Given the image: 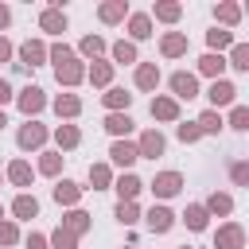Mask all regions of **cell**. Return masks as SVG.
I'll list each match as a JSON object with an SVG mask.
<instances>
[{
  "label": "cell",
  "mask_w": 249,
  "mask_h": 249,
  "mask_svg": "<svg viewBox=\"0 0 249 249\" xmlns=\"http://www.w3.org/2000/svg\"><path fill=\"white\" fill-rule=\"evenodd\" d=\"M54 113L66 117V121L78 117V113H82V97H78V93H58V97H54Z\"/></svg>",
  "instance_id": "cell-28"
},
{
  "label": "cell",
  "mask_w": 249,
  "mask_h": 249,
  "mask_svg": "<svg viewBox=\"0 0 249 249\" xmlns=\"http://www.w3.org/2000/svg\"><path fill=\"white\" fill-rule=\"evenodd\" d=\"M101 101H105V109H109V113H128V105H132V93H124L121 86H109V89L101 93Z\"/></svg>",
  "instance_id": "cell-15"
},
{
  "label": "cell",
  "mask_w": 249,
  "mask_h": 249,
  "mask_svg": "<svg viewBox=\"0 0 249 249\" xmlns=\"http://www.w3.org/2000/svg\"><path fill=\"white\" fill-rule=\"evenodd\" d=\"M222 70H226V58H222V54H202V58H198V74H206V78L218 82Z\"/></svg>",
  "instance_id": "cell-33"
},
{
  "label": "cell",
  "mask_w": 249,
  "mask_h": 249,
  "mask_svg": "<svg viewBox=\"0 0 249 249\" xmlns=\"http://www.w3.org/2000/svg\"><path fill=\"white\" fill-rule=\"evenodd\" d=\"M214 19L226 23V27H233V23L241 19V8H237V4H218V8H214Z\"/></svg>",
  "instance_id": "cell-40"
},
{
  "label": "cell",
  "mask_w": 249,
  "mask_h": 249,
  "mask_svg": "<svg viewBox=\"0 0 249 249\" xmlns=\"http://www.w3.org/2000/svg\"><path fill=\"white\" fill-rule=\"evenodd\" d=\"M206 97H210V105H214V109H218V105H233V101H237V86H233V82H226V78H218V82H210Z\"/></svg>",
  "instance_id": "cell-9"
},
{
  "label": "cell",
  "mask_w": 249,
  "mask_h": 249,
  "mask_svg": "<svg viewBox=\"0 0 249 249\" xmlns=\"http://www.w3.org/2000/svg\"><path fill=\"white\" fill-rule=\"evenodd\" d=\"M109 160H113L117 167H132L140 156H136V144H132V140H113V148H109Z\"/></svg>",
  "instance_id": "cell-13"
},
{
  "label": "cell",
  "mask_w": 249,
  "mask_h": 249,
  "mask_svg": "<svg viewBox=\"0 0 249 249\" xmlns=\"http://www.w3.org/2000/svg\"><path fill=\"white\" fill-rule=\"evenodd\" d=\"M226 66H233V70H249V47L245 43H233V51H230V62Z\"/></svg>",
  "instance_id": "cell-41"
},
{
  "label": "cell",
  "mask_w": 249,
  "mask_h": 249,
  "mask_svg": "<svg viewBox=\"0 0 249 249\" xmlns=\"http://www.w3.org/2000/svg\"><path fill=\"white\" fill-rule=\"evenodd\" d=\"M16 241H19V226L4 218V222H0V245H4V249H12Z\"/></svg>",
  "instance_id": "cell-42"
},
{
  "label": "cell",
  "mask_w": 249,
  "mask_h": 249,
  "mask_svg": "<svg viewBox=\"0 0 249 249\" xmlns=\"http://www.w3.org/2000/svg\"><path fill=\"white\" fill-rule=\"evenodd\" d=\"M109 54H113V66H128V62H140V58H136V43H128V39L113 43V47H109Z\"/></svg>",
  "instance_id": "cell-27"
},
{
  "label": "cell",
  "mask_w": 249,
  "mask_h": 249,
  "mask_svg": "<svg viewBox=\"0 0 249 249\" xmlns=\"http://www.w3.org/2000/svg\"><path fill=\"white\" fill-rule=\"evenodd\" d=\"M16 105H19V113H23L27 121H35V117L47 109V93H43L39 86H23V89L16 93Z\"/></svg>",
  "instance_id": "cell-2"
},
{
  "label": "cell",
  "mask_w": 249,
  "mask_h": 249,
  "mask_svg": "<svg viewBox=\"0 0 249 249\" xmlns=\"http://www.w3.org/2000/svg\"><path fill=\"white\" fill-rule=\"evenodd\" d=\"M175 136H179L183 144H195V140H202V132H198V124H195V121H183V124L175 128Z\"/></svg>",
  "instance_id": "cell-43"
},
{
  "label": "cell",
  "mask_w": 249,
  "mask_h": 249,
  "mask_svg": "<svg viewBox=\"0 0 249 249\" xmlns=\"http://www.w3.org/2000/svg\"><path fill=\"white\" fill-rule=\"evenodd\" d=\"M47 58L54 62V78H58V86H78V82H86V66H82V58L74 54V47L54 43V47H47Z\"/></svg>",
  "instance_id": "cell-1"
},
{
  "label": "cell",
  "mask_w": 249,
  "mask_h": 249,
  "mask_svg": "<svg viewBox=\"0 0 249 249\" xmlns=\"http://www.w3.org/2000/svg\"><path fill=\"white\" fill-rule=\"evenodd\" d=\"M54 144H58L62 152L78 148V144H82V128H78V124H58V128H54Z\"/></svg>",
  "instance_id": "cell-24"
},
{
  "label": "cell",
  "mask_w": 249,
  "mask_h": 249,
  "mask_svg": "<svg viewBox=\"0 0 249 249\" xmlns=\"http://www.w3.org/2000/svg\"><path fill=\"white\" fill-rule=\"evenodd\" d=\"M86 82H89V86H105V89H109V82H113V62L93 58V66L86 70Z\"/></svg>",
  "instance_id": "cell-16"
},
{
  "label": "cell",
  "mask_w": 249,
  "mask_h": 249,
  "mask_svg": "<svg viewBox=\"0 0 249 249\" xmlns=\"http://www.w3.org/2000/svg\"><path fill=\"white\" fill-rule=\"evenodd\" d=\"M167 86H171V97H175V101H191V97H198V78H195L191 70H175V74L167 78Z\"/></svg>",
  "instance_id": "cell-3"
},
{
  "label": "cell",
  "mask_w": 249,
  "mask_h": 249,
  "mask_svg": "<svg viewBox=\"0 0 249 249\" xmlns=\"http://www.w3.org/2000/svg\"><path fill=\"white\" fill-rule=\"evenodd\" d=\"M0 179H4V175H0Z\"/></svg>",
  "instance_id": "cell-54"
},
{
  "label": "cell",
  "mask_w": 249,
  "mask_h": 249,
  "mask_svg": "<svg viewBox=\"0 0 249 249\" xmlns=\"http://www.w3.org/2000/svg\"><path fill=\"white\" fill-rule=\"evenodd\" d=\"M124 16H128V4H124V0H105V4L97 8V19H101V23H121Z\"/></svg>",
  "instance_id": "cell-20"
},
{
  "label": "cell",
  "mask_w": 249,
  "mask_h": 249,
  "mask_svg": "<svg viewBox=\"0 0 249 249\" xmlns=\"http://www.w3.org/2000/svg\"><path fill=\"white\" fill-rule=\"evenodd\" d=\"M82 191H86V187H78L74 179H58L51 195H54V202H58V206H78V198H82Z\"/></svg>",
  "instance_id": "cell-12"
},
{
  "label": "cell",
  "mask_w": 249,
  "mask_h": 249,
  "mask_svg": "<svg viewBox=\"0 0 249 249\" xmlns=\"http://www.w3.org/2000/svg\"><path fill=\"white\" fill-rule=\"evenodd\" d=\"M12 214H16L19 222H31V218L39 214V198H35V195H27V191H23V195H16V202H12Z\"/></svg>",
  "instance_id": "cell-19"
},
{
  "label": "cell",
  "mask_w": 249,
  "mask_h": 249,
  "mask_svg": "<svg viewBox=\"0 0 249 249\" xmlns=\"http://www.w3.org/2000/svg\"><path fill=\"white\" fill-rule=\"evenodd\" d=\"M183 249H191V245H183Z\"/></svg>",
  "instance_id": "cell-53"
},
{
  "label": "cell",
  "mask_w": 249,
  "mask_h": 249,
  "mask_svg": "<svg viewBox=\"0 0 249 249\" xmlns=\"http://www.w3.org/2000/svg\"><path fill=\"white\" fill-rule=\"evenodd\" d=\"M152 117L156 121H179V101L175 97H152Z\"/></svg>",
  "instance_id": "cell-22"
},
{
  "label": "cell",
  "mask_w": 249,
  "mask_h": 249,
  "mask_svg": "<svg viewBox=\"0 0 249 249\" xmlns=\"http://www.w3.org/2000/svg\"><path fill=\"white\" fill-rule=\"evenodd\" d=\"M35 171L54 179V175L62 171V152H39V167H35Z\"/></svg>",
  "instance_id": "cell-34"
},
{
  "label": "cell",
  "mask_w": 249,
  "mask_h": 249,
  "mask_svg": "<svg viewBox=\"0 0 249 249\" xmlns=\"http://www.w3.org/2000/svg\"><path fill=\"white\" fill-rule=\"evenodd\" d=\"M47 128L39 124V121H27V124H19V132H16V144L23 148V152H39L43 144H47Z\"/></svg>",
  "instance_id": "cell-4"
},
{
  "label": "cell",
  "mask_w": 249,
  "mask_h": 249,
  "mask_svg": "<svg viewBox=\"0 0 249 249\" xmlns=\"http://www.w3.org/2000/svg\"><path fill=\"white\" fill-rule=\"evenodd\" d=\"M160 54H163V58H179V54H187V35H183V31H167V35L160 39Z\"/></svg>",
  "instance_id": "cell-14"
},
{
  "label": "cell",
  "mask_w": 249,
  "mask_h": 249,
  "mask_svg": "<svg viewBox=\"0 0 249 249\" xmlns=\"http://www.w3.org/2000/svg\"><path fill=\"white\" fill-rule=\"evenodd\" d=\"M163 148H167V140L160 136V128H144L140 140H136V156L140 160H156V156H163Z\"/></svg>",
  "instance_id": "cell-6"
},
{
  "label": "cell",
  "mask_w": 249,
  "mask_h": 249,
  "mask_svg": "<svg viewBox=\"0 0 249 249\" xmlns=\"http://www.w3.org/2000/svg\"><path fill=\"white\" fill-rule=\"evenodd\" d=\"M27 249H47V237L43 233H27Z\"/></svg>",
  "instance_id": "cell-47"
},
{
  "label": "cell",
  "mask_w": 249,
  "mask_h": 249,
  "mask_svg": "<svg viewBox=\"0 0 249 249\" xmlns=\"http://www.w3.org/2000/svg\"><path fill=\"white\" fill-rule=\"evenodd\" d=\"M12 54H16V47H12V43H8V39H4V35H0V62H8V58H12Z\"/></svg>",
  "instance_id": "cell-48"
},
{
  "label": "cell",
  "mask_w": 249,
  "mask_h": 249,
  "mask_svg": "<svg viewBox=\"0 0 249 249\" xmlns=\"http://www.w3.org/2000/svg\"><path fill=\"white\" fill-rule=\"evenodd\" d=\"M4 128H8V113L0 109V132H4Z\"/></svg>",
  "instance_id": "cell-50"
},
{
  "label": "cell",
  "mask_w": 249,
  "mask_h": 249,
  "mask_svg": "<svg viewBox=\"0 0 249 249\" xmlns=\"http://www.w3.org/2000/svg\"><path fill=\"white\" fill-rule=\"evenodd\" d=\"M230 128H237V132L249 128V109H245V105H233V113H230Z\"/></svg>",
  "instance_id": "cell-44"
},
{
  "label": "cell",
  "mask_w": 249,
  "mask_h": 249,
  "mask_svg": "<svg viewBox=\"0 0 249 249\" xmlns=\"http://www.w3.org/2000/svg\"><path fill=\"white\" fill-rule=\"evenodd\" d=\"M183 191V175L179 171H160L156 179H152V195L156 198H175Z\"/></svg>",
  "instance_id": "cell-7"
},
{
  "label": "cell",
  "mask_w": 249,
  "mask_h": 249,
  "mask_svg": "<svg viewBox=\"0 0 249 249\" xmlns=\"http://www.w3.org/2000/svg\"><path fill=\"white\" fill-rule=\"evenodd\" d=\"M39 27H43L47 35H62V31H66V12L54 8V4L43 8V12H39Z\"/></svg>",
  "instance_id": "cell-11"
},
{
  "label": "cell",
  "mask_w": 249,
  "mask_h": 249,
  "mask_svg": "<svg viewBox=\"0 0 249 249\" xmlns=\"http://www.w3.org/2000/svg\"><path fill=\"white\" fill-rule=\"evenodd\" d=\"M195 124H198V132H202V136H214V132L222 128V117H218V109H206Z\"/></svg>",
  "instance_id": "cell-37"
},
{
  "label": "cell",
  "mask_w": 249,
  "mask_h": 249,
  "mask_svg": "<svg viewBox=\"0 0 249 249\" xmlns=\"http://www.w3.org/2000/svg\"><path fill=\"white\" fill-rule=\"evenodd\" d=\"M12 97H16V93H12V82H8V78H0V105H8Z\"/></svg>",
  "instance_id": "cell-46"
},
{
  "label": "cell",
  "mask_w": 249,
  "mask_h": 249,
  "mask_svg": "<svg viewBox=\"0 0 249 249\" xmlns=\"http://www.w3.org/2000/svg\"><path fill=\"white\" fill-rule=\"evenodd\" d=\"M230 179H233L237 187H245V183H249V163H245V160L233 163V167H230Z\"/></svg>",
  "instance_id": "cell-45"
},
{
  "label": "cell",
  "mask_w": 249,
  "mask_h": 249,
  "mask_svg": "<svg viewBox=\"0 0 249 249\" xmlns=\"http://www.w3.org/2000/svg\"><path fill=\"white\" fill-rule=\"evenodd\" d=\"M206 43H210V54H222V51L233 43V31H226V27H214V31H206Z\"/></svg>",
  "instance_id": "cell-35"
},
{
  "label": "cell",
  "mask_w": 249,
  "mask_h": 249,
  "mask_svg": "<svg viewBox=\"0 0 249 249\" xmlns=\"http://www.w3.org/2000/svg\"><path fill=\"white\" fill-rule=\"evenodd\" d=\"M8 23H12V8H8V4H0V27H8Z\"/></svg>",
  "instance_id": "cell-49"
},
{
  "label": "cell",
  "mask_w": 249,
  "mask_h": 249,
  "mask_svg": "<svg viewBox=\"0 0 249 249\" xmlns=\"http://www.w3.org/2000/svg\"><path fill=\"white\" fill-rule=\"evenodd\" d=\"M160 86V66L156 62H136V89H156Z\"/></svg>",
  "instance_id": "cell-21"
},
{
  "label": "cell",
  "mask_w": 249,
  "mask_h": 249,
  "mask_svg": "<svg viewBox=\"0 0 249 249\" xmlns=\"http://www.w3.org/2000/svg\"><path fill=\"white\" fill-rule=\"evenodd\" d=\"M0 222H4V206H0Z\"/></svg>",
  "instance_id": "cell-51"
},
{
  "label": "cell",
  "mask_w": 249,
  "mask_h": 249,
  "mask_svg": "<svg viewBox=\"0 0 249 249\" xmlns=\"http://www.w3.org/2000/svg\"><path fill=\"white\" fill-rule=\"evenodd\" d=\"M124 249H136V245H124Z\"/></svg>",
  "instance_id": "cell-52"
},
{
  "label": "cell",
  "mask_w": 249,
  "mask_h": 249,
  "mask_svg": "<svg viewBox=\"0 0 249 249\" xmlns=\"http://www.w3.org/2000/svg\"><path fill=\"white\" fill-rule=\"evenodd\" d=\"M202 210H206V214H218V218H226V214H233V198H230L226 191H214V195L202 202Z\"/></svg>",
  "instance_id": "cell-25"
},
{
  "label": "cell",
  "mask_w": 249,
  "mask_h": 249,
  "mask_svg": "<svg viewBox=\"0 0 249 249\" xmlns=\"http://www.w3.org/2000/svg\"><path fill=\"white\" fill-rule=\"evenodd\" d=\"M183 222H187V230L202 233V230H206V222H210V214L202 210V202H191V206L183 210Z\"/></svg>",
  "instance_id": "cell-29"
},
{
  "label": "cell",
  "mask_w": 249,
  "mask_h": 249,
  "mask_svg": "<svg viewBox=\"0 0 249 249\" xmlns=\"http://www.w3.org/2000/svg\"><path fill=\"white\" fill-rule=\"evenodd\" d=\"M47 249H78V237H74V233H66V230L58 226V230L47 237Z\"/></svg>",
  "instance_id": "cell-39"
},
{
  "label": "cell",
  "mask_w": 249,
  "mask_h": 249,
  "mask_svg": "<svg viewBox=\"0 0 249 249\" xmlns=\"http://www.w3.org/2000/svg\"><path fill=\"white\" fill-rule=\"evenodd\" d=\"M144 222H148V230H152V233H167V230L175 226V214H171L163 202H156V206L144 214Z\"/></svg>",
  "instance_id": "cell-10"
},
{
  "label": "cell",
  "mask_w": 249,
  "mask_h": 249,
  "mask_svg": "<svg viewBox=\"0 0 249 249\" xmlns=\"http://www.w3.org/2000/svg\"><path fill=\"white\" fill-rule=\"evenodd\" d=\"M105 47H109V43H105L101 35H86V39L78 43V54H86V58H101V54H105Z\"/></svg>",
  "instance_id": "cell-36"
},
{
  "label": "cell",
  "mask_w": 249,
  "mask_h": 249,
  "mask_svg": "<svg viewBox=\"0 0 249 249\" xmlns=\"http://www.w3.org/2000/svg\"><path fill=\"white\" fill-rule=\"evenodd\" d=\"M128 35L132 39H152V16L148 12H132L128 16Z\"/></svg>",
  "instance_id": "cell-26"
},
{
  "label": "cell",
  "mask_w": 249,
  "mask_h": 249,
  "mask_svg": "<svg viewBox=\"0 0 249 249\" xmlns=\"http://www.w3.org/2000/svg\"><path fill=\"white\" fill-rule=\"evenodd\" d=\"M4 175H8V179H12L16 187H31V179H35V167H31L27 160H12Z\"/></svg>",
  "instance_id": "cell-17"
},
{
  "label": "cell",
  "mask_w": 249,
  "mask_h": 249,
  "mask_svg": "<svg viewBox=\"0 0 249 249\" xmlns=\"http://www.w3.org/2000/svg\"><path fill=\"white\" fill-rule=\"evenodd\" d=\"M89 226H93V222H89V214H86V210H78V206L62 218V230H66V233H74V237H78V233H86Z\"/></svg>",
  "instance_id": "cell-30"
},
{
  "label": "cell",
  "mask_w": 249,
  "mask_h": 249,
  "mask_svg": "<svg viewBox=\"0 0 249 249\" xmlns=\"http://www.w3.org/2000/svg\"><path fill=\"white\" fill-rule=\"evenodd\" d=\"M89 187H93V191L113 187V167H109V163H89Z\"/></svg>",
  "instance_id": "cell-31"
},
{
  "label": "cell",
  "mask_w": 249,
  "mask_h": 249,
  "mask_svg": "<svg viewBox=\"0 0 249 249\" xmlns=\"http://www.w3.org/2000/svg\"><path fill=\"white\" fill-rule=\"evenodd\" d=\"M152 16H156V19H163V23H175V19L183 16V4H175V0H156Z\"/></svg>",
  "instance_id": "cell-32"
},
{
  "label": "cell",
  "mask_w": 249,
  "mask_h": 249,
  "mask_svg": "<svg viewBox=\"0 0 249 249\" xmlns=\"http://www.w3.org/2000/svg\"><path fill=\"white\" fill-rule=\"evenodd\" d=\"M113 187H117V195H121V202H136V195L144 191V183H140V179H136L132 171H124V175H121V179H117Z\"/></svg>",
  "instance_id": "cell-18"
},
{
  "label": "cell",
  "mask_w": 249,
  "mask_h": 249,
  "mask_svg": "<svg viewBox=\"0 0 249 249\" xmlns=\"http://www.w3.org/2000/svg\"><path fill=\"white\" fill-rule=\"evenodd\" d=\"M16 54H19V62H16L19 70L43 66V62H47V43H43V39H27V43H23V47H19Z\"/></svg>",
  "instance_id": "cell-5"
},
{
  "label": "cell",
  "mask_w": 249,
  "mask_h": 249,
  "mask_svg": "<svg viewBox=\"0 0 249 249\" xmlns=\"http://www.w3.org/2000/svg\"><path fill=\"white\" fill-rule=\"evenodd\" d=\"M113 214H117L121 226H136V222H140V206H136V202H117Z\"/></svg>",
  "instance_id": "cell-38"
},
{
  "label": "cell",
  "mask_w": 249,
  "mask_h": 249,
  "mask_svg": "<svg viewBox=\"0 0 249 249\" xmlns=\"http://www.w3.org/2000/svg\"><path fill=\"white\" fill-rule=\"evenodd\" d=\"M132 124H136V121H132L128 113H109V117H105V132H109V136H117V140H121V136H128V132H132Z\"/></svg>",
  "instance_id": "cell-23"
},
{
  "label": "cell",
  "mask_w": 249,
  "mask_h": 249,
  "mask_svg": "<svg viewBox=\"0 0 249 249\" xmlns=\"http://www.w3.org/2000/svg\"><path fill=\"white\" fill-rule=\"evenodd\" d=\"M214 249H245V230H241L237 222L218 226V233H214Z\"/></svg>",
  "instance_id": "cell-8"
}]
</instances>
